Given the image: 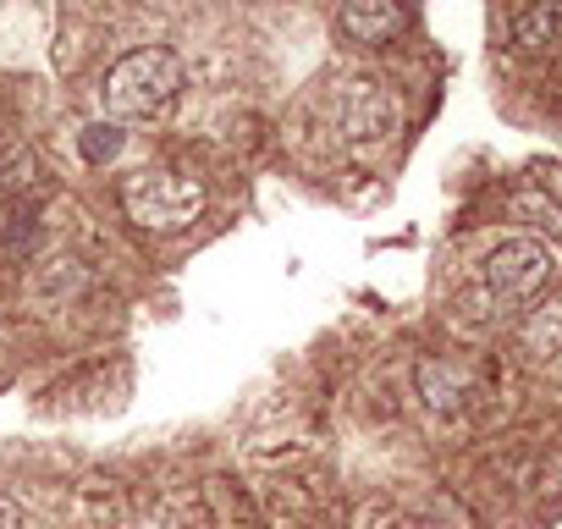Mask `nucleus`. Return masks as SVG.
Segmentation results:
<instances>
[{
	"label": "nucleus",
	"instance_id": "f03ea898",
	"mask_svg": "<svg viewBox=\"0 0 562 529\" xmlns=\"http://www.w3.org/2000/svg\"><path fill=\"white\" fill-rule=\"evenodd\" d=\"M182 83H188L182 56H171V50H133L100 83L105 116L111 122H149V116H160V111L177 105Z\"/></svg>",
	"mask_w": 562,
	"mask_h": 529
},
{
	"label": "nucleus",
	"instance_id": "0eeeda50",
	"mask_svg": "<svg viewBox=\"0 0 562 529\" xmlns=\"http://www.w3.org/2000/svg\"><path fill=\"white\" fill-rule=\"evenodd\" d=\"M562 40V0H524L513 12V45L518 50H551Z\"/></svg>",
	"mask_w": 562,
	"mask_h": 529
},
{
	"label": "nucleus",
	"instance_id": "20e7f679",
	"mask_svg": "<svg viewBox=\"0 0 562 529\" xmlns=\"http://www.w3.org/2000/svg\"><path fill=\"white\" fill-rule=\"evenodd\" d=\"M337 127L348 144H381L397 127V105L375 78H348L337 94Z\"/></svg>",
	"mask_w": 562,
	"mask_h": 529
},
{
	"label": "nucleus",
	"instance_id": "9b49d317",
	"mask_svg": "<svg viewBox=\"0 0 562 529\" xmlns=\"http://www.w3.org/2000/svg\"><path fill=\"white\" fill-rule=\"evenodd\" d=\"M0 529H23V513H18V502L0 491Z\"/></svg>",
	"mask_w": 562,
	"mask_h": 529
},
{
	"label": "nucleus",
	"instance_id": "1a4fd4ad",
	"mask_svg": "<svg viewBox=\"0 0 562 529\" xmlns=\"http://www.w3.org/2000/svg\"><path fill=\"white\" fill-rule=\"evenodd\" d=\"M78 149H83L89 166H100V160H111V155L122 149V127H116V122H94V127H83Z\"/></svg>",
	"mask_w": 562,
	"mask_h": 529
},
{
	"label": "nucleus",
	"instance_id": "39448f33",
	"mask_svg": "<svg viewBox=\"0 0 562 529\" xmlns=\"http://www.w3.org/2000/svg\"><path fill=\"white\" fill-rule=\"evenodd\" d=\"M342 34L353 45H386L408 29V12L397 7V0H342Z\"/></svg>",
	"mask_w": 562,
	"mask_h": 529
},
{
	"label": "nucleus",
	"instance_id": "9d476101",
	"mask_svg": "<svg viewBox=\"0 0 562 529\" xmlns=\"http://www.w3.org/2000/svg\"><path fill=\"white\" fill-rule=\"evenodd\" d=\"M524 348H529L535 359H551V353L562 348V304L551 309V331H546V315H535V320H529V331H524Z\"/></svg>",
	"mask_w": 562,
	"mask_h": 529
},
{
	"label": "nucleus",
	"instance_id": "6e6552de",
	"mask_svg": "<svg viewBox=\"0 0 562 529\" xmlns=\"http://www.w3.org/2000/svg\"><path fill=\"white\" fill-rule=\"evenodd\" d=\"M0 182L7 188H34L40 182V160L23 138H0Z\"/></svg>",
	"mask_w": 562,
	"mask_h": 529
},
{
	"label": "nucleus",
	"instance_id": "7ed1b4c3",
	"mask_svg": "<svg viewBox=\"0 0 562 529\" xmlns=\"http://www.w3.org/2000/svg\"><path fill=\"white\" fill-rule=\"evenodd\" d=\"M122 210L138 232H188L204 215V182L177 166H144L122 177Z\"/></svg>",
	"mask_w": 562,
	"mask_h": 529
},
{
	"label": "nucleus",
	"instance_id": "423d86ee",
	"mask_svg": "<svg viewBox=\"0 0 562 529\" xmlns=\"http://www.w3.org/2000/svg\"><path fill=\"white\" fill-rule=\"evenodd\" d=\"M414 381H419V397H425L430 414H458L463 397H469V370H458L447 359H425Z\"/></svg>",
	"mask_w": 562,
	"mask_h": 529
},
{
	"label": "nucleus",
	"instance_id": "f8f14e48",
	"mask_svg": "<svg viewBox=\"0 0 562 529\" xmlns=\"http://www.w3.org/2000/svg\"><path fill=\"white\" fill-rule=\"evenodd\" d=\"M546 188L557 193V204H562V171H546Z\"/></svg>",
	"mask_w": 562,
	"mask_h": 529
},
{
	"label": "nucleus",
	"instance_id": "f257e3e1",
	"mask_svg": "<svg viewBox=\"0 0 562 529\" xmlns=\"http://www.w3.org/2000/svg\"><path fill=\"white\" fill-rule=\"evenodd\" d=\"M551 277H557V254H551L546 243H535V237H507L502 248L485 254L480 282H474V293L463 299V320L491 326V320L513 315L518 304H529Z\"/></svg>",
	"mask_w": 562,
	"mask_h": 529
}]
</instances>
